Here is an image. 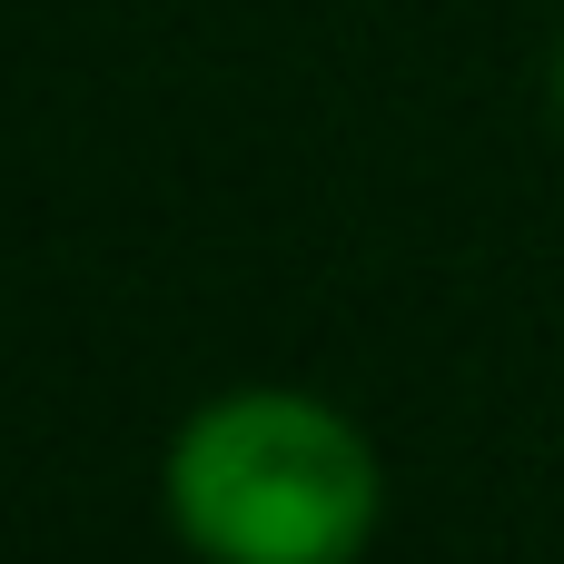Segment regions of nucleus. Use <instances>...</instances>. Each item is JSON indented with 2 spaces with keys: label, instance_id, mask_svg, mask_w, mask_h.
<instances>
[{
  "label": "nucleus",
  "instance_id": "nucleus-1",
  "mask_svg": "<svg viewBox=\"0 0 564 564\" xmlns=\"http://www.w3.org/2000/svg\"><path fill=\"white\" fill-rule=\"evenodd\" d=\"M169 525L198 564H357L387 525L367 426L307 387L208 397L159 466Z\"/></svg>",
  "mask_w": 564,
  "mask_h": 564
},
{
  "label": "nucleus",
  "instance_id": "nucleus-2",
  "mask_svg": "<svg viewBox=\"0 0 564 564\" xmlns=\"http://www.w3.org/2000/svg\"><path fill=\"white\" fill-rule=\"evenodd\" d=\"M555 119H564V50H555Z\"/></svg>",
  "mask_w": 564,
  "mask_h": 564
}]
</instances>
